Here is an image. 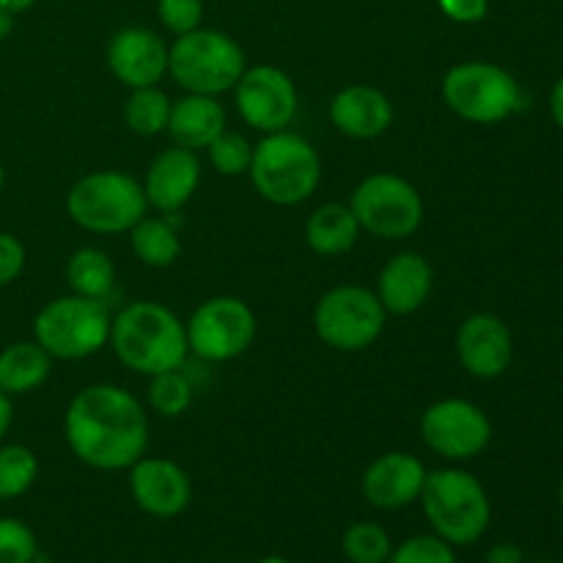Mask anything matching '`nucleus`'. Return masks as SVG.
<instances>
[{
    "label": "nucleus",
    "instance_id": "obj_11",
    "mask_svg": "<svg viewBox=\"0 0 563 563\" xmlns=\"http://www.w3.org/2000/svg\"><path fill=\"white\" fill-rule=\"evenodd\" d=\"M187 346L207 363H225L245 355L256 339V313L240 297L203 300L185 322Z\"/></svg>",
    "mask_w": 563,
    "mask_h": 563
},
{
    "label": "nucleus",
    "instance_id": "obj_27",
    "mask_svg": "<svg viewBox=\"0 0 563 563\" xmlns=\"http://www.w3.org/2000/svg\"><path fill=\"white\" fill-rule=\"evenodd\" d=\"M38 456L27 445H0V500H16L36 484Z\"/></svg>",
    "mask_w": 563,
    "mask_h": 563
},
{
    "label": "nucleus",
    "instance_id": "obj_23",
    "mask_svg": "<svg viewBox=\"0 0 563 563\" xmlns=\"http://www.w3.org/2000/svg\"><path fill=\"white\" fill-rule=\"evenodd\" d=\"M53 357L36 341H16L0 352V390L5 396L33 394L47 383Z\"/></svg>",
    "mask_w": 563,
    "mask_h": 563
},
{
    "label": "nucleus",
    "instance_id": "obj_29",
    "mask_svg": "<svg viewBox=\"0 0 563 563\" xmlns=\"http://www.w3.org/2000/svg\"><path fill=\"white\" fill-rule=\"evenodd\" d=\"M148 405L157 416L179 418L192 405V383L181 368L154 374L148 383Z\"/></svg>",
    "mask_w": 563,
    "mask_h": 563
},
{
    "label": "nucleus",
    "instance_id": "obj_14",
    "mask_svg": "<svg viewBox=\"0 0 563 563\" xmlns=\"http://www.w3.org/2000/svg\"><path fill=\"white\" fill-rule=\"evenodd\" d=\"M130 493L137 509L157 520H174L192 500V482L187 471L163 456H141L130 467Z\"/></svg>",
    "mask_w": 563,
    "mask_h": 563
},
{
    "label": "nucleus",
    "instance_id": "obj_35",
    "mask_svg": "<svg viewBox=\"0 0 563 563\" xmlns=\"http://www.w3.org/2000/svg\"><path fill=\"white\" fill-rule=\"evenodd\" d=\"M440 11L460 25L482 22L489 11V0H438Z\"/></svg>",
    "mask_w": 563,
    "mask_h": 563
},
{
    "label": "nucleus",
    "instance_id": "obj_32",
    "mask_svg": "<svg viewBox=\"0 0 563 563\" xmlns=\"http://www.w3.org/2000/svg\"><path fill=\"white\" fill-rule=\"evenodd\" d=\"M36 559V533L16 517H0V563H31Z\"/></svg>",
    "mask_w": 563,
    "mask_h": 563
},
{
    "label": "nucleus",
    "instance_id": "obj_33",
    "mask_svg": "<svg viewBox=\"0 0 563 563\" xmlns=\"http://www.w3.org/2000/svg\"><path fill=\"white\" fill-rule=\"evenodd\" d=\"M157 16L165 31L181 36L201 27L203 3L201 0H157Z\"/></svg>",
    "mask_w": 563,
    "mask_h": 563
},
{
    "label": "nucleus",
    "instance_id": "obj_16",
    "mask_svg": "<svg viewBox=\"0 0 563 563\" xmlns=\"http://www.w3.org/2000/svg\"><path fill=\"white\" fill-rule=\"evenodd\" d=\"M108 66L126 88L157 86L168 75V44L148 27H121L108 44Z\"/></svg>",
    "mask_w": 563,
    "mask_h": 563
},
{
    "label": "nucleus",
    "instance_id": "obj_5",
    "mask_svg": "<svg viewBox=\"0 0 563 563\" xmlns=\"http://www.w3.org/2000/svg\"><path fill=\"white\" fill-rule=\"evenodd\" d=\"M245 53L223 31L196 27L176 36L168 47V71L187 93L220 97L240 82L245 71Z\"/></svg>",
    "mask_w": 563,
    "mask_h": 563
},
{
    "label": "nucleus",
    "instance_id": "obj_17",
    "mask_svg": "<svg viewBox=\"0 0 563 563\" xmlns=\"http://www.w3.org/2000/svg\"><path fill=\"white\" fill-rule=\"evenodd\" d=\"M427 467L418 456L407 451H390L377 456L363 473V498L383 511L407 509L421 498L423 482H427Z\"/></svg>",
    "mask_w": 563,
    "mask_h": 563
},
{
    "label": "nucleus",
    "instance_id": "obj_4",
    "mask_svg": "<svg viewBox=\"0 0 563 563\" xmlns=\"http://www.w3.org/2000/svg\"><path fill=\"white\" fill-rule=\"evenodd\" d=\"M418 500L432 531L454 548L476 544L493 520V504L484 484L460 467L427 473Z\"/></svg>",
    "mask_w": 563,
    "mask_h": 563
},
{
    "label": "nucleus",
    "instance_id": "obj_20",
    "mask_svg": "<svg viewBox=\"0 0 563 563\" xmlns=\"http://www.w3.org/2000/svg\"><path fill=\"white\" fill-rule=\"evenodd\" d=\"M434 289V269L421 253H399L383 267L377 297L394 317H410L427 306Z\"/></svg>",
    "mask_w": 563,
    "mask_h": 563
},
{
    "label": "nucleus",
    "instance_id": "obj_34",
    "mask_svg": "<svg viewBox=\"0 0 563 563\" xmlns=\"http://www.w3.org/2000/svg\"><path fill=\"white\" fill-rule=\"evenodd\" d=\"M25 245L9 231H0V289L14 284L25 269Z\"/></svg>",
    "mask_w": 563,
    "mask_h": 563
},
{
    "label": "nucleus",
    "instance_id": "obj_43",
    "mask_svg": "<svg viewBox=\"0 0 563 563\" xmlns=\"http://www.w3.org/2000/svg\"><path fill=\"white\" fill-rule=\"evenodd\" d=\"M559 504H561V511H563V478H561V487H559Z\"/></svg>",
    "mask_w": 563,
    "mask_h": 563
},
{
    "label": "nucleus",
    "instance_id": "obj_42",
    "mask_svg": "<svg viewBox=\"0 0 563 563\" xmlns=\"http://www.w3.org/2000/svg\"><path fill=\"white\" fill-rule=\"evenodd\" d=\"M5 187V170H3V163H0V192H3Z\"/></svg>",
    "mask_w": 563,
    "mask_h": 563
},
{
    "label": "nucleus",
    "instance_id": "obj_1",
    "mask_svg": "<svg viewBox=\"0 0 563 563\" xmlns=\"http://www.w3.org/2000/svg\"><path fill=\"white\" fill-rule=\"evenodd\" d=\"M148 416L141 401L119 385H88L64 416L66 445L93 471H130L148 449Z\"/></svg>",
    "mask_w": 563,
    "mask_h": 563
},
{
    "label": "nucleus",
    "instance_id": "obj_19",
    "mask_svg": "<svg viewBox=\"0 0 563 563\" xmlns=\"http://www.w3.org/2000/svg\"><path fill=\"white\" fill-rule=\"evenodd\" d=\"M330 121L352 141H374L394 124V104L374 86H346L330 102Z\"/></svg>",
    "mask_w": 563,
    "mask_h": 563
},
{
    "label": "nucleus",
    "instance_id": "obj_6",
    "mask_svg": "<svg viewBox=\"0 0 563 563\" xmlns=\"http://www.w3.org/2000/svg\"><path fill=\"white\" fill-rule=\"evenodd\" d=\"M143 185L121 170H93L77 179L66 192V212L91 234H124L146 218Z\"/></svg>",
    "mask_w": 563,
    "mask_h": 563
},
{
    "label": "nucleus",
    "instance_id": "obj_22",
    "mask_svg": "<svg viewBox=\"0 0 563 563\" xmlns=\"http://www.w3.org/2000/svg\"><path fill=\"white\" fill-rule=\"evenodd\" d=\"M361 223L346 203H324L306 220V242L319 256H344L361 236Z\"/></svg>",
    "mask_w": 563,
    "mask_h": 563
},
{
    "label": "nucleus",
    "instance_id": "obj_25",
    "mask_svg": "<svg viewBox=\"0 0 563 563\" xmlns=\"http://www.w3.org/2000/svg\"><path fill=\"white\" fill-rule=\"evenodd\" d=\"M132 253L146 267H170L179 258L181 242L174 225L163 218H141L130 229Z\"/></svg>",
    "mask_w": 563,
    "mask_h": 563
},
{
    "label": "nucleus",
    "instance_id": "obj_39",
    "mask_svg": "<svg viewBox=\"0 0 563 563\" xmlns=\"http://www.w3.org/2000/svg\"><path fill=\"white\" fill-rule=\"evenodd\" d=\"M14 16L16 14H11V11L0 9V42H5L14 33Z\"/></svg>",
    "mask_w": 563,
    "mask_h": 563
},
{
    "label": "nucleus",
    "instance_id": "obj_38",
    "mask_svg": "<svg viewBox=\"0 0 563 563\" xmlns=\"http://www.w3.org/2000/svg\"><path fill=\"white\" fill-rule=\"evenodd\" d=\"M550 113H553V121L563 130V77L553 86V93H550Z\"/></svg>",
    "mask_w": 563,
    "mask_h": 563
},
{
    "label": "nucleus",
    "instance_id": "obj_15",
    "mask_svg": "<svg viewBox=\"0 0 563 563\" xmlns=\"http://www.w3.org/2000/svg\"><path fill=\"white\" fill-rule=\"evenodd\" d=\"M456 357L471 377H500L509 372L515 357L511 330L495 313H473L456 330Z\"/></svg>",
    "mask_w": 563,
    "mask_h": 563
},
{
    "label": "nucleus",
    "instance_id": "obj_7",
    "mask_svg": "<svg viewBox=\"0 0 563 563\" xmlns=\"http://www.w3.org/2000/svg\"><path fill=\"white\" fill-rule=\"evenodd\" d=\"M110 317L104 300L69 295L49 300L33 319V341L58 361H82L108 344Z\"/></svg>",
    "mask_w": 563,
    "mask_h": 563
},
{
    "label": "nucleus",
    "instance_id": "obj_31",
    "mask_svg": "<svg viewBox=\"0 0 563 563\" xmlns=\"http://www.w3.org/2000/svg\"><path fill=\"white\" fill-rule=\"evenodd\" d=\"M388 563H456V550L438 533H421L394 548Z\"/></svg>",
    "mask_w": 563,
    "mask_h": 563
},
{
    "label": "nucleus",
    "instance_id": "obj_36",
    "mask_svg": "<svg viewBox=\"0 0 563 563\" xmlns=\"http://www.w3.org/2000/svg\"><path fill=\"white\" fill-rule=\"evenodd\" d=\"M484 563H526V553L515 542H500L487 550Z\"/></svg>",
    "mask_w": 563,
    "mask_h": 563
},
{
    "label": "nucleus",
    "instance_id": "obj_8",
    "mask_svg": "<svg viewBox=\"0 0 563 563\" xmlns=\"http://www.w3.org/2000/svg\"><path fill=\"white\" fill-rule=\"evenodd\" d=\"M443 99L451 113L471 124H500L522 104L520 82L504 66L465 60L445 71Z\"/></svg>",
    "mask_w": 563,
    "mask_h": 563
},
{
    "label": "nucleus",
    "instance_id": "obj_2",
    "mask_svg": "<svg viewBox=\"0 0 563 563\" xmlns=\"http://www.w3.org/2000/svg\"><path fill=\"white\" fill-rule=\"evenodd\" d=\"M108 344L130 372L143 377L181 368L190 355L185 322L163 302L152 300L130 302L115 313Z\"/></svg>",
    "mask_w": 563,
    "mask_h": 563
},
{
    "label": "nucleus",
    "instance_id": "obj_28",
    "mask_svg": "<svg viewBox=\"0 0 563 563\" xmlns=\"http://www.w3.org/2000/svg\"><path fill=\"white\" fill-rule=\"evenodd\" d=\"M341 550L350 563H388L394 542L379 522H352L341 539Z\"/></svg>",
    "mask_w": 563,
    "mask_h": 563
},
{
    "label": "nucleus",
    "instance_id": "obj_45",
    "mask_svg": "<svg viewBox=\"0 0 563 563\" xmlns=\"http://www.w3.org/2000/svg\"><path fill=\"white\" fill-rule=\"evenodd\" d=\"M526 563H561V561H526Z\"/></svg>",
    "mask_w": 563,
    "mask_h": 563
},
{
    "label": "nucleus",
    "instance_id": "obj_21",
    "mask_svg": "<svg viewBox=\"0 0 563 563\" xmlns=\"http://www.w3.org/2000/svg\"><path fill=\"white\" fill-rule=\"evenodd\" d=\"M170 141L176 146H185L198 152L209 148V143L225 132V110L218 97H203V93H187L179 102L170 104L168 130Z\"/></svg>",
    "mask_w": 563,
    "mask_h": 563
},
{
    "label": "nucleus",
    "instance_id": "obj_9",
    "mask_svg": "<svg viewBox=\"0 0 563 563\" xmlns=\"http://www.w3.org/2000/svg\"><path fill=\"white\" fill-rule=\"evenodd\" d=\"M388 311L377 291L366 286H335L319 297L313 308V330L319 341L335 352L368 350L383 335Z\"/></svg>",
    "mask_w": 563,
    "mask_h": 563
},
{
    "label": "nucleus",
    "instance_id": "obj_26",
    "mask_svg": "<svg viewBox=\"0 0 563 563\" xmlns=\"http://www.w3.org/2000/svg\"><path fill=\"white\" fill-rule=\"evenodd\" d=\"M170 99L157 86L130 88V97L124 102V121L135 135L154 137L168 130L170 121Z\"/></svg>",
    "mask_w": 563,
    "mask_h": 563
},
{
    "label": "nucleus",
    "instance_id": "obj_37",
    "mask_svg": "<svg viewBox=\"0 0 563 563\" xmlns=\"http://www.w3.org/2000/svg\"><path fill=\"white\" fill-rule=\"evenodd\" d=\"M11 421H14V405H11V396H5L3 390H0V440L9 434Z\"/></svg>",
    "mask_w": 563,
    "mask_h": 563
},
{
    "label": "nucleus",
    "instance_id": "obj_24",
    "mask_svg": "<svg viewBox=\"0 0 563 563\" xmlns=\"http://www.w3.org/2000/svg\"><path fill=\"white\" fill-rule=\"evenodd\" d=\"M66 284H69L71 295L108 300L115 286V267L108 253L99 247H80L66 262Z\"/></svg>",
    "mask_w": 563,
    "mask_h": 563
},
{
    "label": "nucleus",
    "instance_id": "obj_18",
    "mask_svg": "<svg viewBox=\"0 0 563 563\" xmlns=\"http://www.w3.org/2000/svg\"><path fill=\"white\" fill-rule=\"evenodd\" d=\"M201 181V159L192 148L185 146H170L159 152L152 159L143 179V192H146L148 207L157 212L170 214L179 212L198 190Z\"/></svg>",
    "mask_w": 563,
    "mask_h": 563
},
{
    "label": "nucleus",
    "instance_id": "obj_12",
    "mask_svg": "<svg viewBox=\"0 0 563 563\" xmlns=\"http://www.w3.org/2000/svg\"><path fill=\"white\" fill-rule=\"evenodd\" d=\"M421 438L438 456L449 462H467L484 454L493 440V421L478 405L467 399L434 401L421 416Z\"/></svg>",
    "mask_w": 563,
    "mask_h": 563
},
{
    "label": "nucleus",
    "instance_id": "obj_13",
    "mask_svg": "<svg viewBox=\"0 0 563 563\" xmlns=\"http://www.w3.org/2000/svg\"><path fill=\"white\" fill-rule=\"evenodd\" d=\"M234 97L242 121L264 135L286 130L300 104L295 80L284 69L269 64L242 71L240 82L234 86Z\"/></svg>",
    "mask_w": 563,
    "mask_h": 563
},
{
    "label": "nucleus",
    "instance_id": "obj_40",
    "mask_svg": "<svg viewBox=\"0 0 563 563\" xmlns=\"http://www.w3.org/2000/svg\"><path fill=\"white\" fill-rule=\"evenodd\" d=\"M31 5H36V0H0V9L11 11V14H22V11H27Z\"/></svg>",
    "mask_w": 563,
    "mask_h": 563
},
{
    "label": "nucleus",
    "instance_id": "obj_10",
    "mask_svg": "<svg viewBox=\"0 0 563 563\" xmlns=\"http://www.w3.org/2000/svg\"><path fill=\"white\" fill-rule=\"evenodd\" d=\"M350 209L363 231L379 240H407L423 223L421 192L396 174H372L355 187Z\"/></svg>",
    "mask_w": 563,
    "mask_h": 563
},
{
    "label": "nucleus",
    "instance_id": "obj_41",
    "mask_svg": "<svg viewBox=\"0 0 563 563\" xmlns=\"http://www.w3.org/2000/svg\"><path fill=\"white\" fill-rule=\"evenodd\" d=\"M256 563H291L289 559H284V555H267V559L256 561Z\"/></svg>",
    "mask_w": 563,
    "mask_h": 563
},
{
    "label": "nucleus",
    "instance_id": "obj_30",
    "mask_svg": "<svg viewBox=\"0 0 563 563\" xmlns=\"http://www.w3.org/2000/svg\"><path fill=\"white\" fill-rule=\"evenodd\" d=\"M209 163L214 165L220 176H242L251 170L253 163V143L240 132H220L209 143Z\"/></svg>",
    "mask_w": 563,
    "mask_h": 563
},
{
    "label": "nucleus",
    "instance_id": "obj_44",
    "mask_svg": "<svg viewBox=\"0 0 563 563\" xmlns=\"http://www.w3.org/2000/svg\"><path fill=\"white\" fill-rule=\"evenodd\" d=\"M31 563H55V561H47V559H36V561H31Z\"/></svg>",
    "mask_w": 563,
    "mask_h": 563
},
{
    "label": "nucleus",
    "instance_id": "obj_3",
    "mask_svg": "<svg viewBox=\"0 0 563 563\" xmlns=\"http://www.w3.org/2000/svg\"><path fill=\"white\" fill-rule=\"evenodd\" d=\"M247 176L264 201L275 207H297L317 192L322 181V159L297 132H269L258 146H253Z\"/></svg>",
    "mask_w": 563,
    "mask_h": 563
}]
</instances>
